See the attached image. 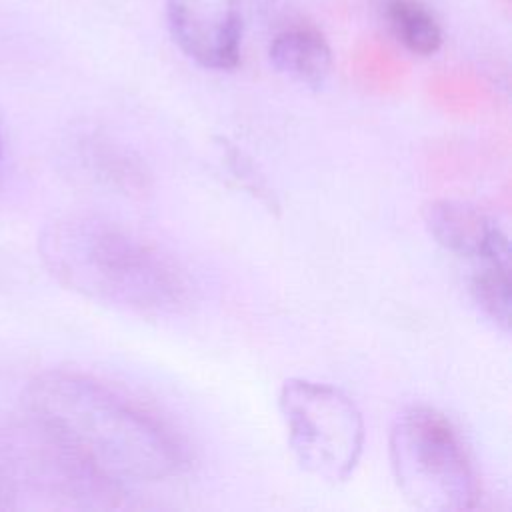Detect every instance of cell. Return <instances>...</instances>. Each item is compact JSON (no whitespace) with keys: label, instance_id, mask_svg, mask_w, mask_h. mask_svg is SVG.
Masks as SVG:
<instances>
[{"label":"cell","instance_id":"10","mask_svg":"<svg viewBox=\"0 0 512 512\" xmlns=\"http://www.w3.org/2000/svg\"><path fill=\"white\" fill-rule=\"evenodd\" d=\"M214 146L220 154L222 164L226 166L228 174L236 180V184L242 190H246L252 198H256L268 212H278L280 202L274 190L270 188L266 176L260 172L258 164L242 148H238L234 142H230L224 136H218L214 140Z\"/></svg>","mask_w":512,"mask_h":512},{"label":"cell","instance_id":"1","mask_svg":"<svg viewBox=\"0 0 512 512\" xmlns=\"http://www.w3.org/2000/svg\"><path fill=\"white\" fill-rule=\"evenodd\" d=\"M24 412L78 506H120L130 484L174 478L190 462L170 428L78 372L38 374L24 390Z\"/></svg>","mask_w":512,"mask_h":512},{"label":"cell","instance_id":"7","mask_svg":"<svg viewBox=\"0 0 512 512\" xmlns=\"http://www.w3.org/2000/svg\"><path fill=\"white\" fill-rule=\"evenodd\" d=\"M268 56L280 74L310 88H320L332 68V50L326 38L318 30L304 26L286 28L276 34Z\"/></svg>","mask_w":512,"mask_h":512},{"label":"cell","instance_id":"3","mask_svg":"<svg viewBox=\"0 0 512 512\" xmlns=\"http://www.w3.org/2000/svg\"><path fill=\"white\" fill-rule=\"evenodd\" d=\"M388 456L404 500L422 512L476 508L480 482L452 422L430 406H408L392 422Z\"/></svg>","mask_w":512,"mask_h":512},{"label":"cell","instance_id":"5","mask_svg":"<svg viewBox=\"0 0 512 512\" xmlns=\"http://www.w3.org/2000/svg\"><path fill=\"white\" fill-rule=\"evenodd\" d=\"M166 22L174 44L196 64L232 70L240 60L242 0H168Z\"/></svg>","mask_w":512,"mask_h":512},{"label":"cell","instance_id":"11","mask_svg":"<svg viewBox=\"0 0 512 512\" xmlns=\"http://www.w3.org/2000/svg\"><path fill=\"white\" fill-rule=\"evenodd\" d=\"M0 152H2V142H0Z\"/></svg>","mask_w":512,"mask_h":512},{"label":"cell","instance_id":"8","mask_svg":"<svg viewBox=\"0 0 512 512\" xmlns=\"http://www.w3.org/2000/svg\"><path fill=\"white\" fill-rule=\"evenodd\" d=\"M468 278V292L478 310L502 332L510 330L512 320V260H474Z\"/></svg>","mask_w":512,"mask_h":512},{"label":"cell","instance_id":"2","mask_svg":"<svg viewBox=\"0 0 512 512\" xmlns=\"http://www.w3.org/2000/svg\"><path fill=\"white\" fill-rule=\"evenodd\" d=\"M38 252L62 286L104 306L158 316L186 300V282L168 258L98 214L52 218L38 236Z\"/></svg>","mask_w":512,"mask_h":512},{"label":"cell","instance_id":"4","mask_svg":"<svg viewBox=\"0 0 512 512\" xmlns=\"http://www.w3.org/2000/svg\"><path fill=\"white\" fill-rule=\"evenodd\" d=\"M278 410L302 470L330 484L352 476L364 450V418L348 394L324 382L288 378Z\"/></svg>","mask_w":512,"mask_h":512},{"label":"cell","instance_id":"6","mask_svg":"<svg viewBox=\"0 0 512 512\" xmlns=\"http://www.w3.org/2000/svg\"><path fill=\"white\" fill-rule=\"evenodd\" d=\"M422 220L436 244L470 260H512L508 236L476 206L462 200H432L422 210Z\"/></svg>","mask_w":512,"mask_h":512},{"label":"cell","instance_id":"9","mask_svg":"<svg viewBox=\"0 0 512 512\" xmlns=\"http://www.w3.org/2000/svg\"><path fill=\"white\" fill-rule=\"evenodd\" d=\"M384 20L394 38L412 54L430 56L442 44V30L434 14L418 0H386Z\"/></svg>","mask_w":512,"mask_h":512}]
</instances>
